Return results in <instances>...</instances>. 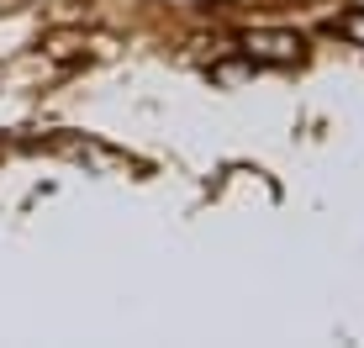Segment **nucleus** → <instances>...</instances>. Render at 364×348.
I'll list each match as a JSON object with an SVG mask.
<instances>
[{"label":"nucleus","mask_w":364,"mask_h":348,"mask_svg":"<svg viewBox=\"0 0 364 348\" xmlns=\"http://www.w3.org/2000/svg\"><path fill=\"white\" fill-rule=\"evenodd\" d=\"M301 48H306V43H301L296 32H269V27L243 32V53L254 58V64H296Z\"/></svg>","instance_id":"1"},{"label":"nucleus","mask_w":364,"mask_h":348,"mask_svg":"<svg viewBox=\"0 0 364 348\" xmlns=\"http://www.w3.org/2000/svg\"><path fill=\"white\" fill-rule=\"evenodd\" d=\"M338 32H343V37H354V43H364V11H343Z\"/></svg>","instance_id":"2"},{"label":"nucleus","mask_w":364,"mask_h":348,"mask_svg":"<svg viewBox=\"0 0 364 348\" xmlns=\"http://www.w3.org/2000/svg\"><path fill=\"white\" fill-rule=\"evenodd\" d=\"M74 48H80V37H74V32H58L53 43H48V53H53V58H69Z\"/></svg>","instance_id":"3"},{"label":"nucleus","mask_w":364,"mask_h":348,"mask_svg":"<svg viewBox=\"0 0 364 348\" xmlns=\"http://www.w3.org/2000/svg\"><path fill=\"white\" fill-rule=\"evenodd\" d=\"M217 80H222V85H232V80H243V64H222V69H217Z\"/></svg>","instance_id":"4"}]
</instances>
